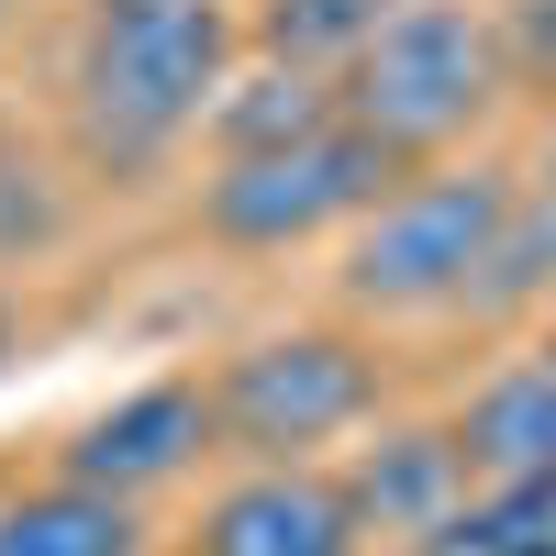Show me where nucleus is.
Returning a JSON list of instances; mask_svg holds the SVG:
<instances>
[{"instance_id":"obj_9","label":"nucleus","mask_w":556,"mask_h":556,"mask_svg":"<svg viewBox=\"0 0 556 556\" xmlns=\"http://www.w3.org/2000/svg\"><path fill=\"white\" fill-rule=\"evenodd\" d=\"M345 490H356V513H367V534H445L456 513H468V456H456V424H412V434H379L345 468Z\"/></svg>"},{"instance_id":"obj_11","label":"nucleus","mask_w":556,"mask_h":556,"mask_svg":"<svg viewBox=\"0 0 556 556\" xmlns=\"http://www.w3.org/2000/svg\"><path fill=\"white\" fill-rule=\"evenodd\" d=\"M334 123V78L323 67H290V56H267L245 78H223V101H212V156H267V146H301V134Z\"/></svg>"},{"instance_id":"obj_18","label":"nucleus","mask_w":556,"mask_h":556,"mask_svg":"<svg viewBox=\"0 0 556 556\" xmlns=\"http://www.w3.org/2000/svg\"><path fill=\"white\" fill-rule=\"evenodd\" d=\"M534 190H556V134H545V167H534Z\"/></svg>"},{"instance_id":"obj_13","label":"nucleus","mask_w":556,"mask_h":556,"mask_svg":"<svg viewBox=\"0 0 556 556\" xmlns=\"http://www.w3.org/2000/svg\"><path fill=\"white\" fill-rule=\"evenodd\" d=\"M67 223H78V201H67L56 156H45L23 123H0V278L34 267V256H56Z\"/></svg>"},{"instance_id":"obj_4","label":"nucleus","mask_w":556,"mask_h":556,"mask_svg":"<svg viewBox=\"0 0 556 556\" xmlns=\"http://www.w3.org/2000/svg\"><path fill=\"white\" fill-rule=\"evenodd\" d=\"M379 345H356L345 323H290L256 334L212 367V456L235 468H312L323 445L379 424Z\"/></svg>"},{"instance_id":"obj_5","label":"nucleus","mask_w":556,"mask_h":556,"mask_svg":"<svg viewBox=\"0 0 556 556\" xmlns=\"http://www.w3.org/2000/svg\"><path fill=\"white\" fill-rule=\"evenodd\" d=\"M412 156H390L379 134H356L345 112L301 134V146H267V156H212L201 178V235L212 245H235V256H290V245H323V235H345V223L401 190Z\"/></svg>"},{"instance_id":"obj_15","label":"nucleus","mask_w":556,"mask_h":556,"mask_svg":"<svg viewBox=\"0 0 556 556\" xmlns=\"http://www.w3.org/2000/svg\"><path fill=\"white\" fill-rule=\"evenodd\" d=\"M390 12H401V0H267V12H256V45H267V56H290V67H323V78H334Z\"/></svg>"},{"instance_id":"obj_8","label":"nucleus","mask_w":556,"mask_h":556,"mask_svg":"<svg viewBox=\"0 0 556 556\" xmlns=\"http://www.w3.org/2000/svg\"><path fill=\"white\" fill-rule=\"evenodd\" d=\"M456 456H468V479H545L556 468V345L501 356L490 379L468 390Z\"/></svg>"},{"instance_id":"obj_3","label":"nucleus","mask_w":556,"mask_h":556,"mask_svg":"<svg viewBox=\"0 0 556 556\" xmlns=\"http://www.w3.org/2000/svg\"><path fill=\"white\" fill-rule=\"evenodd\" d=\"M501 101H513V67H501V23L479 0H401L334 67V112L356 134H379L390 156H412V167L468 146Z\"/></svg>"},{"instance_id":"obj_6","label":"nucleus","mask_w":556,"mask_h":556,"mask_svg":"<svg viewBox=\"0 0 556 556\" xmlns=\"http://www.w3.org/2000/svg\"><path fill=\"white\" fill-rule=\"evenodd\" d=\"M178 556H367V513L323 456L312 468H235L178 534Z\"/></svg>"},{"instance_id":"obj_16","label":"nucleus","mask_w":556,"mask_h":556,"mask_svg":"<svg viewBox=\"0 0 556 556\" xmlns=\"http://www.w3.org/2000/svg\"><path fill=\"white\" fill-rule=\"evenodd\" d=\"M501 67H513L523 101H556V0H501Z\"/></svg>"},{"instance_id":"obj_12","label":"nucleus","mask_w":556,"mask_h":556,"mask_svg":"<svg viewBox=\"0 0 556 556\" xmlns=\"http://www.w3.org/2000/svg\"><path fill=\"white\" fill-rule=\"evenodd\" d=\"M523 312H556V190H534V178H523V201L468 290V323H523Z\"/></svg>"},{"instance_id":"obj_2","label":"nucleus","mask_w":556,"mask_h":556,"mask_svg":"<svg viewBox=\"0 0 556 556\" xmlns=\"http://www.w3.org/2000/svg\"><path fill=\"white\" fill-rule=\"evenodd\" d=\"M523 178L513 167H412L401 190H379L356 223H345V256H334V301L356 323H434V312H468L479 267L501 245V223H513Z\"/></svg>"},{"instance_id":"obj_7","label":"nucleus","mask_w":556,"mask_h":556,"mask_svg":"<svg viewBox=\"0 0 556 556\" xmlns=\"http://www.w3.org/2000/svg\"><path fill=\"white\" fill-rule=\"evenodd\" d=\"M201 456H212V379H146V390H123L112 412H89L56 468L89 479V490L156 501V490L190 479Z\"/></svg>"},{"instance_id":"obj_17","label":"nucleus","mask_w":556,"mask_h":556,"mask_svg":"<svg viewBox=\"0 0 556 556\" xmlns=\"http://www.w3.org/2000/svg\"><path fill=\"white\" fill-rule=\"evenodd\" d=\"M12 356H23V301H12V278H0V379H12Z\"/></svg>"},{"instance_id":"obj_10","label":"nucleus","mask_w":556,"mask_h":556,"mask_svg":"<svg viewBox=\"0 0 556 556\" xmlns=\"http://www.w3.org/2000/svg\"><path fill=\"white\" fill-rule=\"evenodd\" d=\"M0 556H146V501L56 468V479L0 501Z\"/></svg>"},{"instance_id":"obj_19","label":"nucleus","mask_w":556,"mask_h":556,"mask_svg":"<svg viewBox=\"0 0 556 556\" xmlns=\"http://www.w3.org/2000/svg\"><path fill=\"white\" fill-rule=\"evenodd\" d=\"M12 23H23V0H0V34H12Z\"/></svg>"},{"instance_id":"obj_14","label":"nucleus","mask_w":556,"mask_h":556,"mask_svg":"<svg viewBox=\"0 0 556 556\" xmlns=\"http://www.w3.org/2000/svg\"><path fill=\"white\" fill-rule=\"evenodd\" d=\"M456 556H556V468L545 479H479L468 513L445 523Z\"/></svg>"},{"instance_id":"obj_1","label":"nucleus","mask_w":556,"mask_h":556,"mask_svg":"<svg viewBox=\"0 0 556 556\" xmlns=\"http://www.w3.org/2000/svg\"><path fill=\"white\" fill-rule=\"evenodd\" d=\"M235 78V12L223 0H89L67 45V134L89 178H146L212 123Z\"/></svg>"}]
</instances>
